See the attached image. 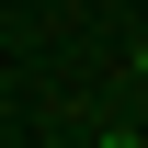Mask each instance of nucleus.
<instances>
[{
    "instance_id": "nucleus-1",
    "label": "nucleus",
    "mask_w": 148,
    "mask_h": 148,
    "mask_svg": "<svg viewBox=\"0 0 148 148\" xmlns=\"http://www.w3.org/2000/svg\"><path fill=\"white\" fill-rule=\"evenodd\" d=\"M103 148H148V137H125V125H103Z\"/></svg>"
}]
</instances>
